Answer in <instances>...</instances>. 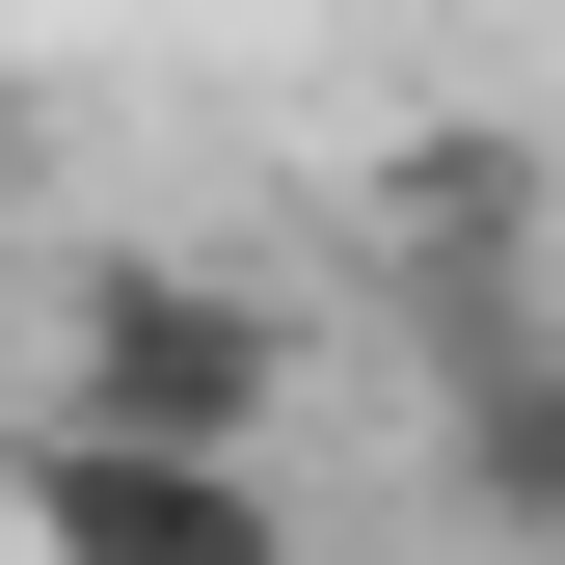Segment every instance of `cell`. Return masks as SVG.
<instances>
[{"instance_id":"3957f363","label":"cell","mask_w":565,"mask_h":565,"mask_svg":"<svg viewBox=\"0 0 565 565\" xmlns=\"http://www.w3.org/2000/svg\"><path fill=\"white\" fill-rule=\"evenodd\" d=\"M0 512H28V565H323L269 512V458H135V431H54V404L0 458Z\"/></svg>"},{"instance_id":"6da1fadb","label":"cell","mask_w":565,"mask_h":565,"mask_svg":"<svg viewBox=\"0 0 565 565\" xmlns=\"http://www.w3.org/2000/svg\"><path fill=\"white\" fill-rule=\"evenodd\" d=\"M269 404H297V323H269L243 269L108 243L82 297H54V431H135V458H269Z\"/></svg>"},{"instance_id":"277c9868","label":"cell","mask_w":565,"mask_h":565,"mask_svg":"<svg viewBox=\"0 0 565 565\" xmlns=\"http://www.w3.org/2000/svg\"><path fill=\"white\" fill-rule=\"evenodd\" d=\"M431 512L484 565H565V297L484 323V350H431Z\"/></svg>"},{"instance_id":"7a4b0ae2","label":"cell","mask_w":565,"mask_h":565,"mask_svg":"<svg viewBox=\"0 0 565 565\" xmlns=\"http://www.w3.org/2000/svg\"><path fill=\"white\" fill-rule=\"evenodd\" d=\"M350 269H377L431 350L539 323V297H565V162L484 135V108H458V135H377V162H350Z\"/></svg>"}]
</instances>
